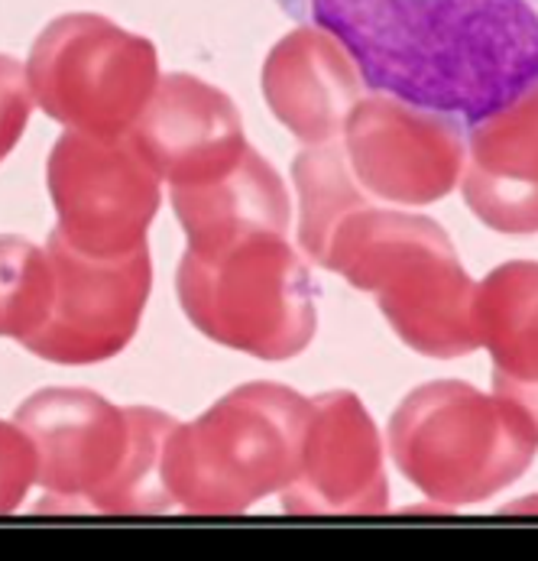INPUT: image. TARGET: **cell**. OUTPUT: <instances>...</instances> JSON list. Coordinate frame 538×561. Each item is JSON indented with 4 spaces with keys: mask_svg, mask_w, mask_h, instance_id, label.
Returning a JSON list of instances; mask_svg holds the SVG:
<instances>
[{
    "mask_svg": "<svg viewBox=\"0 0 538 561\" xmlns=\"http://www.w3.org/2000/svg\"><path fill=\"white\" fill-rule=\"evenodd\" d=\"M283 3L337 36L374 91L467 124L538 79V13L529 0Z\"/></svg>",
    "mask_w": 538,
    "mask_h": 561,
    "instance_id": "cell-1",
    "label": "cell"
},
{
    "mask_svg": "<svg viewBox=\"0 0 538 561\" xmlns=\"http://www.w3.org/2000/svg\"><path fill=\"white\" fill-rule=\"evenodd\" d=\"M318 266L374 296L412 351L451 360L480 347L477 283L438 221L377 202L364 205L337 225Z\"/></svg>",
    "mask_w": 538,
    "mask_h": 561,
    "instance_id": "cell-2",
    "label": "cell"
},
{
    "mask_svg": "<svg viewBox=\"0 0 538 561\" xmlns=\"http://www.w3.org/2000/svg\"><path fill=\"white\" fill-rule=\"evenodd\" d=\"M16 422L36 445L43 510L140 516L172 510L165 445L175 415L150 405H114L91 390H39L20 402Z\"/></svg>",
    "mask_w": 538,
    "mask_h": 561,
    "instance_id": "cell-3",
    "label": "cell"
},
{
    "mask_svg": "<svg viewBox=\"0 0 538 561\" xmlns=\"http://www.w3.org/2000/svg\"><path fill=\"white\" fill-rule=\"evenodd\" d=\"M311 400L283 383H247L195 422H175L165 445L172 506L195 516H237L283 493L302 458Z\"/></svg>",
    "mask_w": 538,
    "mask_h": 561,
    "instance_id": "cell-4",
    "label": "cell"
},
{
    "mask_svg": "<svg viewBox=\"0 0 538 561\" xmlns=\"http://www.w3.org/2000/svg\"><path fill=\"white\" fill-rule=\"evenodd\" d=\"M533 419L500 393L461 380L412 390L389 419V455L399 474L445 506L483 503L536 461Z\"/></svg>",
    "mask_w": 538,
    "mask_h": 561,
    "instance_id": "cell-5",
    "label": "cell"
},
{
    "mask_svg": "<svg viewBox=\"0 0 538 561\" xmlns=\"http://www.w3.org/2000/svg\"><path fill=\"white\" fill-rule=\"evenodd\" d=\"M175 289L182 312L205 337L260 360L302 354L318 328L306 260L286 234H243L205 250L185 247Z\"/></svg>",
    "mask_w": 538,
    "mask_h": 561,
    "instance_id": "cell-6",
    "label": "cell"
},
{
    "mask_svg": "<svg viewBox=\"0 0 538 561\" xmlns=\"http://www.w3.org/2000/svg\"><path fill=\"white\" fill-rule=\"evenodd\" d=\"M26 76L36 104L69 130L127 137L159 84V56L101 13L56 16L33 43Z\"/></svg>",
    "mask_w": 538,
    "mask_h": 561,
    "instance_id": "cell-7",
    "label": "cell"
},
{
    "mask_svg": "<svg viewBox=\"0 0 538 561\" xmlns=\"http://www.w3.org/2000/svg\"><path fill=\"white\" fill-rule=\"evenodd\" d=\"M46 182L59 218L56 231L76 250L127 256L147 243V228L162 202V179L130 137L62 134L49 153Z\"/></svg>",
    "mask_w": 538,
    "mask_h": 561,
    "instance_id": "cell-8",
    "label": "cell"
},
{
    "mask_svg": "<svg viewBox=\"0 0 538 561\" xmlns=\"http://www.w3.org/2000/svg\"><path fill=\"white\" fill-rule=\"evenodd\" d=\"M341 147L360 188L389 208H425L461 185L467 137L461 117L384 91L351 111Z\"/></svg>",
    "mask_w": 538,
    "mask_h": 561,
    "instance_id": "cell-9",
    "label": "cell"
},
{
    "mask_svg": "<svg viewBox=\"0 0 538 561\" xmlns=\"http://www.w3.org/2000/svg\"><path fill=\"white\" fill-rule=\"evenodd\" d=\"M46 253L56 273V302L49 321L23 347L62 367L117 357L134 341L153 289L147 243L127 256H91L53 231Z\"/></svg>",
    "mask_w": 538,
    "mask_h": 561,
    "instance_id": "cell-10",
    "label": "cell"
},
{
    "mask_svg": "<svg viewBox=\"0 0 538 561\" xmlns=\"http://www.w3.org/2000/svg\"><path fill=\"white\" fill-rule=\"evenodd\" d=\"M306 442L293 483L279 493L296 516H377L389 510L384 442L367 405L347 390L308 397Z\"/></svg>",
    "mask_w": 538,
    "mask_h": 561,
    "instance_id": "cell-11",
    "label": "cell"
},
{
    "mask_svg": "<svg viewBox=\"0 0 538 561\" xmlns=\"http://www.w3.org/2000/svg\"><path fill=\"white\" fill-rule=\"evenodd\" d=\"M127 137L169 188L218 179L247 153L243 124L231 98L185 72L159 79L147 111Z\"/></svg>",
    "mask_w": 538,
    "mask_h": 561,
    "instance_id": "cell-12",
    "label": "cell"
},
{
    "mask_svg": "<svg viewBox=\"0 0 538 561\" xmlns=\"http://www.w3.org/2000/svg\"><path fill=\"white\" fill-rule=\"evenodd\" d=\"M461 192L487 228L510 238L538 234V79L470 124Z\"/></svg>",
    "mask_w": 538,
    "mask_h": 561,
    "instance_id": "cell-13",
    "label": "cell"
},
{
    "mask_svg": "<svg viewBox=\"0 0 538 561\" xmlns=\"http://www.w3.org/2000/svg\"><path fill=\"white\" fill-rule=\"evenodd\" d=\"M367 81L337 36L321 26H296L263 62V98L279 124L306 147L334 144Z\"/></svg>",
    "mask_w": 538,
    "mask_h": 561,
    "instance_id": "cell-14",
    "label": "cell"
},
{
    "mask_svg": "<svg viewBox=\"0 0 538 561\" xmlns=\"http://www.w3.org/2000/svg\"><path fill=\"white\" fill-rule=\"evenodd\" d=\"M188 250H205L243 234H286L293 202L279 172L253 147L218 179L169 188Z\"/></svg>",
    "mask_w": 538,
    "mask_h": 561,
    "instance_id": "cell-15",
    "label": "cell"
},
{
    "mask_svg": "<svg viewBox=\"0 0 538 561\" xmlns=\"http://www.w3.org/2000/svg\"><path fill=\"white\" fill-rule=\"evenodd\" d=\"M477 334L493 357V393L516 402L538 432V263L513 260L477 286Z\"/></svg>",
    "mask_w": 538,
    "mask_h": 561,
    "instance_id": "cell-16",
    "label": "cell"
},
{
    "mask_svg": "<svg viewBox=\"0 0 538 561\" xmlns=\"http://www.w3.org/2000/svg\"><path fill=\"white\" fill-rule=\"evenodd\" d=\"M293 175L299 192V243L311 263H321L337 225L351 211L374 205V198L354 179L341 140L308 147L293 162Z\"/></svg>",
    "mask_w": 538,
    "mask_h": 561,
    "instance_id": "cell-17",
    "label": "cell"
},
{
    "mask_svg": "<svg viewBox=\"0 0 538 561\" xmlns=\"http://www.w3.org/2000/svg\"><path fill=\"white\" fill-rule=\"evenodd\" d=\"M56 273L46 247L0 238V337L26 344L53 316Z\"/></svg>",
    "mask_w": 538,
    "mask_h": 561,
    "instance_id": "cell-18",
    "label": "cell"
},
{
    "mask_svg": "<svg viewBox=\"0 0 538 561\" xmlns=\"http://www.w3.org/2000/svg\"><path fill=\"white\" fill-rule=\"evenodd\" d=\"M33 483H39V455L33 438L20 422L0 419V516L16 513Z\"/></svg>",
    "mask_w": 538,
    "mask_h": 561,
    "instance_id": "cell-19",
    "label": "cell"
},
{
    "mask_svg": "<svg viewBox=\"0 0 538 561\" xmlns=\"http://www.w3.org/2000/svg\"><path fill=\"white\" fill-rule=\"evenodd\" d=\"M36 98L30 88L26 66L13 56H0V162L20 144Z\"/></svg>",
    "mask_w": 538,
    "mask_h": 561,
    "instance_id": "cell-20",
    "label": "cell"
},
{
    "mask_svg": "<svg viewBox=\"0 0 538 561\" xmlns=\"http://www.w3.org/2000/svg\"><path fill=\"white\" fill-rule=\"evenodd\" d=\"M513 513H519V510H533V513H538V500H523V503H516V506H510Z\"/></svg>",
    "mask_w": 538,
    "mask_h": 561,
    "instance_id": "cell-21",
    "label": "cell"
}]
</instances>
